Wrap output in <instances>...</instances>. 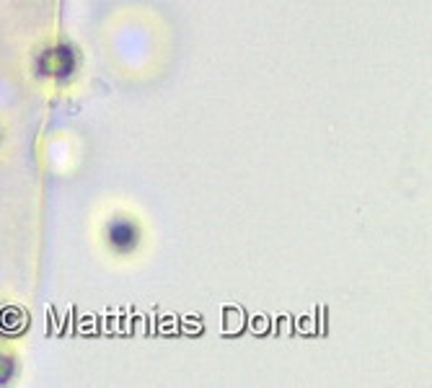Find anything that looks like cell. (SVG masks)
Segmentation results:
<instances>
[{
  "mask_svg": "<svg viewBox=\"0 0 432 388\" xmlns=\"http://www.w3.org/2000/svg\"><path fill=\"white\" fill-rule=\"evenodd\" d=\"M72 70V52L68 47H55L44 52L39 60L42 75H55V78H65Z\"/></svg>",
  "mask_w": 432,
  "mask_h": 388,
  "instance_id": "cell-1",
  "label": "cell"
},
{
  "mask_svg": "<svg viewBox=\"0 0 432 388\" xmlns=\"http://www.w3.org/2000/svg\"><path fill=\"white\" fill-rule=\"evenodd\" d=\"M109 241H112L114 249H120V251H127L132 246L137 244V230L132 223L127 220H117L109 225Z\"/></svg>",
  "mask_w": 432,
  "mask_h": 388,
  "instance_id": "cell-2",
  "label": "cell"
},
{
  "mask_svg": "<svg viewBox=\"0 0 432 388\" xmlns=\"http://www.w3.org/2000/svg\"><path fill=\"white\" fill-rule=\"evenodd\" d=\"M11 368H13V363H11L8 357H0V383H6V380L11 378Z\"/></svg>",
  "mask_w": 432,
  "mask_h": 388,
  "instance_id": "cell-3",
  "label": "cell"
}]
</instances>
